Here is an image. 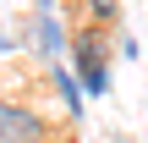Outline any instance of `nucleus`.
I'll use <instances>...</instances> for the list:
<instances>
[{"mask_svg":"<svg viewBox=\"0 0 148 143\" xmlns=\"http://www.w3.org/2000/svg\"><path fill=\"white\" fill-rule=\"evenodd\" d=\"M33 44H38V55H44V61H55V55H60V28H55V17H49V11H38V17H33Z\"/></svg>","mask_w":148,"mask_h":143,"instance_id":"obj_3","label":"nucleus"},{"mask_svg":"<svg viewBox=\"0 0 148 143\" xmlns=\"http://www.w3.org/2000/svg\"><path fill=\"white\" fill-rule=\"evenodd\" d=\"M88 11H93L99 22H110V17H115V0H88Z\"/></svg>","mask_w":148,"mask_h":143,"instance_id":"obj_5","label":"nucleus"},{"mask_svg":"<svg viewBox=\"0 0 148 143\" xmlns=\"http://www.w3.org/2000/svg\"><path fill=\"white\" fill-rule=\"evenodd\" d=\"M0 143H44V121L22 105H0Z\"/></svg>","mask_w":148,"mask_h":143,"instance_id":"obj_1","label":"nucleus"},{"mask_svg":"<svg viewBox=\"0 0 148 143\" xmlns=\"http://www.w3.org/2000/svg\"><path fill=\"white\" fill-rule=\"evenodd\" d=\"M77 61H82V83H88V94H104V88H110V72H104V50H99V39H82Z\"/></svg>","mask_w":148,"mask_h":143,"instance_id":"obj_2","label":"nucleus"},{"mask_svg":"<svg viewBox=\"0 0 148 143\" xmlns=\"http://www.w3.org/2000/svg\"><path fill=\"white\" fill-rule=\"evenodd\" d=\"M55 88H60V99H66L71 110H82V88H77V77H71V72H55Z\"/></svg>","mask_w":148,"mask_h":143,"instance_id":"obj_4","label":"nucleus"}]
</instances>
